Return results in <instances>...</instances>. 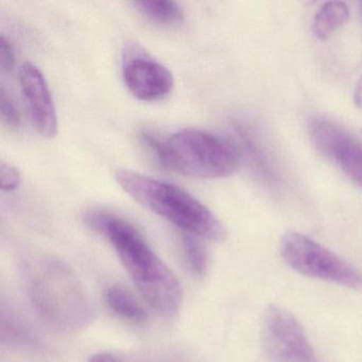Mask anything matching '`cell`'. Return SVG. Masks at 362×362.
I'll list each match as a JSON object with an SVG mask.
<instances>
[{
	"label": "cell",
	"mask_w": 362,
	"mask_h": 362,
	"mask_svg": "<svg viewBox=\"0 0 362 362\" xmlns=\"http://www.w3.org/2000/svg\"><path fill=\"white\" fill-rule=\"evenodd\" d=\"M84 220L111 243L147 304L163 317H175L183 302L181 284L137 228L103 211H88Z\"/></svg>",
	"instance_id": "6da1fadb"
},
{
	"label": "cell",
	"mask_w": 362,
	"mask_h": 362,
	"mask_svg": "<svg viewBox=\"0 0 362 362\" xmlns=\"http://www.w3.org/2000/svg\"><path fill=\"white\" fill-rule=\"evenodd\" d=\"M21 271L33 309L52 329L79 332L94 320V308L83 284L62 260L47 255L27 256Z\"/></svg>",
	"instance_id": "7a4b0ae2"
},
{
	"label": "cell",
	"mask_w": 362,
	"mask_h": 362,
	"mask_svg": "<svg viewBox=\"0 0 362 362\" xmlns=\"http://www.w3.org/2000/svg\"><path fill=\"white\" fill-rule=\"evenodd\" d=\"M141 139L160 166L186 177H228L240 164V150L234 143L206 131L184 129L168 139L143 131Z\"/></svg>",
	"instance_id": "3957f363"
},
{
	"label": "cell",
	"mask_w": 362,
	"mask_h": 362,
	"mask_svg": "<svg viewBox=\"0 0 362 362\" xmlns=\"http://www.w3.org/2000/svg\"><path fill=\"white\" fill-rule=\"evenodd\" d=\"M115 180L131 198L184 232L209 240L226 238L219 218L182 188L129 170H118Z\"/></svg>",
	"instance_id": "277c9868"
},
{
	"label": "cell",
	"mask_w": 362,
	"mask_h": 362,
	"mask_svg": "<svg viewBox=\"0 0 362 362\" xmlns=\"http://www.w3.org/2000/svg\"><path fill=\"white\" fill-rule=\"evenodd\" d=\"M281 253L284 260L300 274L362 290V272L300 233L284 235Z\"/></svg>",
	"instance_id": "5b68a950"
},
{
	"label": "cell",
	"mask_w": 362,
	"mask_h": 362,
	"mask_svg": "<svg viewBox=\"0 0 362 362\" xmlns=\"http://www.w3.org/2000/svg\"><path fill=\"white\" fill-rule=\"evenodd\" d=\"M267 344L279 362H320L300 322L285 309L270 307L264 319Z\"/></svg>",
	"instance_id": "8992f818"
},
{
	"label": "cell",
	"mask_w": 362,
	"mask_h": 362,
	"mask_svg": "<svg viewBox=\"0 0 362 362\" xmlns=\"http://www.w3.org/2000/svg\"><path fill=\"white\" fill-rule=\"evenodd\" d=\"M308 130L317 151L334 160L351 181L362 187V144L325 118L311 120Z\"/></svg>",
	"instance_id": "52a82bcc"
},
{
	"label": "cell",
	"mask_w": 362,
	"mask_h": 362,
	"mask_svg": "<svg viewBox=\"0 0 362 362\" xmlns=\"http://www.w3.org/2000/svg\"><path fill=\"white\" fill-rule=\"evenodd\" d=\"M122 78L129 92L141 101H158L173 90V74L158 61L141 52H129L122 65Z\"/></svg>",
	"instance_id": "ba28073f"
},
{
	"label": "cell",
	"mask_w": 362,
	"mask_h": 362,
	"mask_svg": "<svg viewBox=\"0 0 362 362\" xmlns=\"http://www.w3.org/2000/svg\"><path fill=\"white\" fill-rule=\"evenodd\" d=\"M20 83L33 128L41 136L54 139L58 134V115L43 74L33 63H25L20 71Z\"/></svg>",
	"instance_id": "9c48e42d"
},
{
	"label": "cell",
	"mask_w": 362,
	"mask_h": 362,
	"mask_svg": "<svg viewBox=\"0 0 362 362\" xmlns=\"http://www.w3.org/2000/svg\"><path fill=\"white\" fill-rule=\"evenodd\" d=\"M1 342L14 347H35L37 339L24 320L11 308L1 309Z\"/></svg>",
	"instance_id": "30bf717a"
},
{
	"label": "cell",
	"mask_w": 362,
	"mask_h": 362,
	"mask_svg": "<svg viewBox=\"0 0 362 362\" xmlns=\"http://www.w3.org/2000/svg\"><path fill=\"white\" fill-rule=\"evenodd\" d=\"M105 300L107 306L118 317L133 322L144 323L147 321L148 315L134 296L122 286H111L105 291Z\"/></svg>",
	"instance_id": "8fae6325"
},
{
	"label": "cell",
	"mask_w": 362,
	"mask_h": 362,
	"mask_svg": "<svg viewBox=\"0 0 362 362\" xmlns=\"http://www.w3.org/2000/svg\"><path fill=\"white\" fill-rule=\"evenodd\" d=\"M349 18L346 4L330 1L324 4L313 18V33L319 39L326 40L341 28Z\"/></svg>",
	"instance_id": "7c38bea8"
},
{
	"label": "cell",
	"mask_w": 362,
	"mask_h": 362,
	"mask_svg": "<svg viewBox=\"0 0 362 362\" xmlns=\"http://www.w3.org/2000/svg\"><path fill=\"white\" fill-rule=\"evenodd\" d=\"M133 7L151 22L160 25L179 24L184 18L183 9L179 4L168 0H143L134 1Z\"/></svg>",
	"instance_id": "4fadbf2b"
},
{
	"label": "cell",
	"mask_w": 362,
	"mask_h": 362,
	"mask_svg": "<svg viewBox=\"0 0 362 362\" xmlns=\"http://www.w3.org/2000/svg\"><path fill=\"white\" fill-rule=\"evenodd\" d=\"M237 132L241 139V144L245 147L247 156L251 158L252 163L255 165L256 169L260 171V175L267 181H275L274 170L271 166L270 160L267 158L266 152L262 151V147L258 145L254 135L245 127L237 126Z\"/></svg>",
	"instance_id": "5bb4252c"
},
{
	"label": "cell",
	"mask_w": 362,
	"mask_h": 362,
	"mask_svg": "<svg viewBox=\"0 0 362 362\" xmlns=\"http://www.w3.org/2000/svg\"><path fill=\"white\" fill-rule=\"evenodd\" d=\"M181 249L188 269L197 276H203L207 270V254L202 243L194 235L185 233L181 236Z\"/></svg>",
	"instance_id": "9a60e30c"
},
{
	"label": "cell",
	"mask_w": 362,
	"mask_h": 362,
	"mask_svg": "<svg viewBox=\"0 0 362 362\" xmlns=\"http://www.w3.org/2000/svg\"><path fill=\"white\" fill-rule=\"evenodd\" d=\"M0 116L1 122L10 130H18L21 126V115L16 103L5 88L0 90Z\"/></svg>",
	"instance_id": "2e32d148"
},
{
	"label": "cell",
	"mask_w": 362,
	"mask_h": 362,
	"mask_svg": "<svg viewBox=\"0 0 362 362\" xmlns=\"http://www.w3.org/2000/svg\"><path fill=\"white\" fill-rule=\"evenodd\" d=\"M22 183V175L20 170L10 163L1 162L0 164V185L5 192H14Z\"/></svg>",
	"instance_id": "e0dca14e"
},
{
	"label": "cell",
	"mask_w": 362,
	"mask_h": 362,
	"mask_svg": "<svg viewBox=\"0 0 362 362\" xmlns=\"http://www.w3.org/2000/svg\"><path fill=\"white\" fill-rule=\"evenodd\" d=\"M16 62V49L10 40L7 37H0V67L4 73H8L13 69Z\"/></svg>",
	"instance_id": "ac0fdd59"
},
{
	"label": "cell",
	"mask_w": 362,
	"mask_h": 362,
	"mask_svg": "<svg viewBox=\"0 0 362 362\" xmlns=\"http://www.w3.org/2000/svg\"><path fill=\"white\" fill-rule=\"evenodd\" d=\"M88 362H119L115 356L109 353H98L93 355L88 359Z\"/></svg>",
	"instance_id": "d6986e66"
},
{
	"label": "cell",
	"mask_w": 362,
	"mask_h": 362,
	"mask_svg": "<svg viewBox=\"0 0 362 362\" xmlns=\"http://www.w3.org/2000/svg\"><path fill=\"white\" fill-rule=\"evenodd\" d=\"M354 100L356 105L362 110V77L360 78L358 83L356 84L355 93H354Z\"/></svg>",
	"instance_id": "ffe728a7"
}]
</instances>
